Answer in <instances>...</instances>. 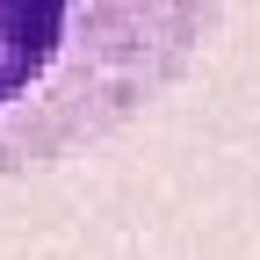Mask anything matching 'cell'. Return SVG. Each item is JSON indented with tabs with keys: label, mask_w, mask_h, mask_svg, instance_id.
Segmentation results:
<instances>
[{
	"label": "cell",
	"mask_w": 260,
	"mask_h": 260,
	"mask_svg": "<svg viewBox=\"0 0 260 260\" xmlns=\"http://www.w3.org/2000/svg\"><path fill=\"white\" fill-rule=\"evenodd\" d=\"M217 22L224 0H0V188L145 123Z\"/></svg>",
	"instance_id": "6da1fadb"
}]
</instances>
